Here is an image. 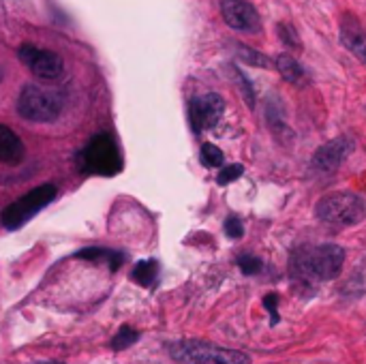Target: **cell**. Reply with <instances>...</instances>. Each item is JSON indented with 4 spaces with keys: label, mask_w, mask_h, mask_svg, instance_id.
Wrapping results in <instances>:
<instances>
[{
    "label": "cell",
    "mask_w": 366,
    "mask_h": 364,
    "mask_svg": "<svg viewBox=\"0 0 366 364\" xmlns=\"http://www.w3.org/2000/svg\"><path fill=\"white\" fill-rule=\"evenodd\" d=\"M274 65H276L278 75L283 77L285 81L294 84V86H304V84H308V75H306L304 67L294 58V56H289V54H278L276 61H274Z\"/></svg>",
    "instance_id": "cell-13"
},
{
    "label": "cell",
    "mask_w": 366,
    "mask_h": 364,
    "mask_svg": "<svg viewBox=\"0 0 366 364\" xmlns=\"http://www.w3.org/2000/svg\"><path fill=\"white\" fill-rule=\"evenodd\" d=\"M221 15L230 28L242 33H255L260 31V13L246 0H223Z\"/></svg>",
    "instance_id": "cell-10"
},
{
    "label": "cell",
    "mask_w": 366,
    "mask_h": 364,
    "mask_svg": "<svg viewBox=\"0 0 366 364\" xmlns=\"http://www.w3.org/2000/svg\"><path fill=\"white\" fill-rule=\"evenodd\" d=\"M276 31H278V35H280V41H283L287 47H292V49H300V47H302V43H300L296 31H294V28H292L289 24H278Z\"/></svg>",
    "instance_id": "cell-21"
},
{
    "label": "cell",
    "mask_w": 366,
    "mask_h": 364,
    "mask_svg": "<svg viewBox=\"0 0 366 364\" xmlns=\"http://www.w3.org/2000/svg\"><path fill=\"white\" fill-rule=\"evenodd\" d=\"M35 364H65V362H58V360H45V362H35Z\"/></svg>",
    "instance_id": "cell-25"
},
{
    "label": "cell",
    "mask_w": 366,
    "mask_h": 364,
    "mask_svg": "<svg viewBox=\"0 0 366 364\" xmlns=\"http://www.w3.org/2000/svg\"><path fill=\"white\" fill-rule=\"evenodd\" d=\"M157 274H159V264L154 260H142L137 262V266L133 268V281L142 287H152L157 281Z\"/></svg>",
    "instance_id": "cell-15"
},
{
    "label": "cell",
    "mask_w": 366,
    "mask_h": 364,
    "mask_svg": "<svg viewBox=\"0 0 366 364\" xmlns=\"http://www.w3.org/2000/svg\"><path fill=\"white\" fill-rule=\"evenodd\" d=\"M75 258L88 260V262H107L111 270H118L120 264L125 262V255L118 253V251H109V248H101V246L81 248V251H77V253H75Z\"/></svg>",
    "instance_id": "cell-14"
},
{
    "label": "cell",
    "mask_w": 366,
    "mask_h": 364,
    "mask_svg": "<svg viewBox=\"0 0 366 364\" xmlns=\"http://www.w3.org/2000/svg\"><path fill=\"white\" fill-rule=\"evenodd\" d=\"M234 75H236V79H238V84H240V90H242V95H244V99H246V103H248V107H255V93H253V86H250V81H248V77L240 71V69H236L234 67Z\"/></svg>",
    "instance_id": "cell-22"
},
{
    "label": "cell",
    "mask_w": 366,
    "mask_h": 364,
    "mask_svg": "<svg viewBox=\"0 0 366 364\" xmlns=\"http://www.w3.org/2000/svg\"><path fill=\"white\" fill-rule=\"evenodd\" d=\"M225 111V101L216 93H208L204 97H195L189 105V120L195 133L204 129H212Z\"/></svg>",
    "instance_id": "cell-9"
},
{
    "label": "cell",
    "mask_w": 366,
    "mask_h": 364,
    "mask_svg": "<svg viewBox=\"0 0 366 364\" xmlns=\"http://www.w3.org/2000/svg\"><path fill=\"white\" fill-rule=\"evenodd\" d=\"M264 306H266V311L270 313V324L276 326L278 324V311H276V306H278V294H268L264 298Z\"/></svg>",
    "instance_id": "cell-24"
},
{
    "label": "cell",
    "mask_w": 366,
    "mask_h": 364,
    "mask_svg": "<svg viewBox=\"0 0 366 364\" xmlns=\"http://www.w3.org/2000/svg\"><path fill=\"white\" fill-rule=\"evenodd\" d=\"M26 148L17 133H13L9 127L0 125V163L5 165H19L24 161Z\"/></svg>",
    "instance_id": "cell-12"
},
{
    "label": "cell",
    "mask_w": 366,
    "mask_h": 364,
    "mask_svg": "<svg viewBox=\"0 0 366 364\" xmlns=\"http://www.w3.org/2000/svg\"><path fill=\"white\" fill-rule=\"evenodd\" d=\"M170 354L180 364H250V358L242 351L191 339L172 343Z\"/></svg>",
    "instance_id": "cell-3"
},
{
    "label": "cell",
    "mask_w": 366,
    "mask_h": 364,
    "mask_svg": "<svg viewBox=\"0 0 366 364\" xmlns=\"http://www.w3.org/2000/svg\"><path fill=\"white\" fill-rule=\"evenodd\" d=\"M137 339H139V332H135L131 326H122L116 332L114 341H111V349H114V351H122V349L131 347L133 343H137Z\"/></svg>",
    "instance_id": "cell-17"
},
{
    "label": "cell",
    "mask_w": 366,
    "mask_h": 364,
    "mask_svg": "<svg viewBox=\"0 0 366 364\" xmlns=\"http://www.w3.org/2000/svg\"><path fill=\"white\" fill-rule=\"evenodd\" d=\"M238 58L250 67H260V69H266L270 67V58L266 54L257 52V49H253L248 45H238Z\"/></svg>",
    "instance_id": "cell-16"
},
{
    "label": "cell",
    "mask_w": 366,
    "mask_h": 364,
    "mask_svg": "<svg viewBox=\"0 0 366 364\" xmlns=\"http://www.w3.org/2000/svg\"><path fill=\"white\" fill-rule=\"evenodd\" d=\"M238 266H240L242 274L253 276V274H260V272H262L264 262H262L260 258H255V255H240V258H238Z\"/></svg>",
    "instance_id": "cell-20"
},
{
    "label": "cell",
    "mask_w": 366,
    "mask_h": 364,
    "mask_svg": "<svg viewBox=\"0 0 366 364\" xmlns=\"http://www.w3.org/2000/svg\"><path fill=\"white\" fill-rule=\"evenodd\" d=\"M345 264V251L339 244L300 246L292 255L289 274L302 285L332 281L339 276Z\"/></svg>",
    "instance_id": "cell-1"
},
{
    "label": "cell",
    "mask_w": 366,
    "mask_h": 364,
    "mask_svg": "<svg viewBox=\"0 0 366 364\" xmlns=\"http://www.w3.org/2000/svg\"><path fill=\"white\" fill-rule=\"evenodd\" d=\"M56 187L54 184H41L33 191H28L26 195H22L19 200L11 202L3 214H0V221L7 230H19L24 223L31 221L39 210H43L49 202L56 200Z\"/></svg>",
    "instance_id": "cell-6"
},
{
    "label": "cell",
    "mask_w": 366,
    "mask_h": 364,
    "mask_svg": "<svg viewBox=\"0 0 366 364\" xmlns=\"http://www.w3.org/2000/svg\"><path fill=\"white\" fill-rule=\"evenodd\" d=\"M200 157H202V165H206V167H221L225 161L223 150L214 144H204Z\"/></svg>",
    "instance_id": "cell-18"
},
{
    "label": "cell",
    "mask_w": 366,
    "mask_h": 364,
    "mask_svg": "<svg viewBox=\"0 0 366 364\" xmlns=\"http://www.w3.org/2000/svg\"><path fill=\"white\" fill-rule=\"evenodd\" d=\"M63 93L39 84H28L17 97V114L28 122H54L63 114Z\"/></svg>",
    "instance_id": "cell-2"
},
{
    "label": "cell",
    "mask_w": 366,
    "mask_h": 364,
    "mask_svg": "<svg viewBox=\"0 0 366 364\" xmlns=\"http://www.w3.org/2000/svg\"><path fill=\"white\" fill-rule=\"evenodd\" d=\"M315 214L319 221L328 223V225H339V228L358 225L366 216V200H362L360 195L351 191L326 195L324 200L317 202Z\"/></svg>",
    "instance_id": "cell-4"
},
{
    "label": "cell",
    "mask_w": 366,
    "mask_h": 364,
    "mask_svg": "<svg viewBox=\"0 0 366 364\" xmlns=\"http://www.w3.org/2000/svg\"><path fill=\"white\" fill-rule=\"evenodd\" d=\"M242 174H244V167H242L240 163H234V165L223 167V170L216 174V182H218L221 187H225V184H230V182L238 180Z\"/></svg>",
    "instance_id": "cell-19"
},
{
    "label": "cell",
    "mask_w": 366,
    "mask_h": 364,
    "mask_svg": "<svg viewBox=\"0 0 366 364\" xmlns=\"http://www.w3.org/2000/svg\"><path fill=\"white\" fill-rule=\"evenodd\" d=\"M19 61L31 69L33 75H37L39 79L45 81H54L58 79L65 73V63L56 52H47V49H39L35 45H22L19 52Z\"/></svg>",
    "instance_id": "cell-7"
},
{
    "label": "cell",
    "mask_w": 366,
    "mask_h": 364,
    "mask_svg": "<svg viewBox=\"0 0 366 364\" xmlns=\"http://www.w3.org/2000/svg\"><path fill=\"white\" fill-rule=\"evenodd\" d=\"M83 172L95 176H116L122 170V157L111 135H95L77 157Z\"/></svg>",
    "instance_id": "cell-5"
},
{
    "label": "cell",
    "mask_w": 366,
    "mask_h": 364,
    "mask_svg": "<svg viewBox=\"0 0 366 364\" xmlns=\"http://www.w3.org/2000/svg\"><path fill=\"white\" fill-rule=\"evenodd\" d=\"M353 152V139L347 135L334 137L324 146H319L311 159V170L317 174H332L345 163V159Z\"/></svg>",
    "instance_id": "cell-8"
},
{
    "label": "cell",
    "mask_w": 366,
    "mask_h": 364,
    "mask_svg": "<svg viewBox=\"0 0 366 364\" xmlns=\"http://www.w3.org/2000/svg\"><path fill=\"white\" fill-rule=\"evenodd\" d=\"M341 41L360 63L366 65V33H364V28L356 22V17H345L343 19Z\"/></svg>",
    "instance_id": "cell-11"
},
{
    "label": "cell",
    "mask_w": 366,
    "mask_h": 364,
    "mask_svg": "<svg viewBox=\"0 0 366 364\" xmlns=\"http://www.w3.org/2000/svg\"><path fill=\"white\" fill-rule=\"evenodd\" d=\"M225 234H228L230 238H234V240L242 238V234H244L242 221L238 216H230L228 221H225Z\"/></svg>",
    "instance_id": "cell-23"
}]
</instances>
